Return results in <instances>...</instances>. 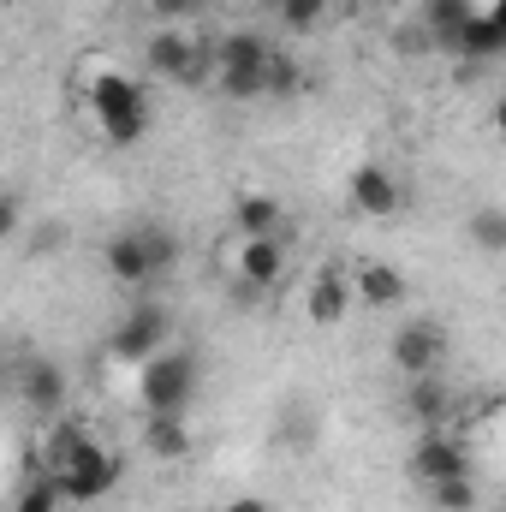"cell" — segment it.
I'll use <instances>...</instances> for the list:
<instances>
[{
    "label": "cell",
    "instance_id": "obj_1",
    "mask_svg": "<svg viewBox=\"0 0 506 512\" xmlns=\"http://www.w3.org/2000/svg\"><path fill=\"white\" fill-rule=\"evenodd\" d=\"M114 477H120V465L84 435V429H60L54 435V495H66V501H96V495H108L114 489Z\"/></svg>",
    "mask_w": 506,
    "mask_h": 512
},
{
    "label": "cell",
    "instance_id": "obj_2",
    "mask_svg": "<svg viewBox=\"0 0 506 512\" xmlns=\"http://www.w3.org/2000/svg\"><path fill=\"white\" fill-rule=\"evenodd\" d=\"M191 393H197V352H185V346H161L155 358H143V376H137V399H143V411L149 417H179L185 405H191Z\"/></svg>",
    "mask_w": 506,
    "mask_h": 512
},
{
    "label": "cell",
    "instance_id": "obj_3",
    "mask_svg": "<svg viewBox=\"0 0 506 512\" xmlns=\"http://www.w3.org/2000/svg\"><path fill=\"white\" fill-rule=\"evenodd\" d=\"M90 108L108 131V143H137L143 126H149V102H143V90L126 72H96L90 78Z\"/></svg>",
    "mask_w": 506,
    "mask_h": 512
},
{
    "label": "cell",
    "instance_id": "obj_4",
    "mask_svg": "<svg viewBox=\"0 0 506 512\" xmlns=\"http://www.w3.org/2000/svg\"><path fill=\"white\" fill-rule=\"evenodd\" d=\"M262 66H268V42H262L256 30H233V36H221V48H215L221 96H233V102H256V96H268V90H262Z\"/></svg>",
    "mask_w": 506,
    "mask_h": 512
},
{
    "label": "cell",
    "instance_id": "obj_5",
    "mask_svg": "<svg viewBox=\"0 0 506 512\" xmlns=\"http://www.w3.org/2000/svg\"><path fill=\"white\" fill-rule=\"evenodd\" d=\"M143 60H149L155 78H173V84H203V72H209V54H203L179 24H161V30L143 42Z\"/></svg>",
    "mask_w": 506,
    "mask_h": 512
},
{
    "label": "cell",
    "instance_id": "obj_6",
    "mask_svg": "<svg viewBox=\"0 0 506 512\" xmlns=\"http://www.w3.org/2000/svg\"><path fill=\"white\" fill-rule=\"evenodd\" d=\"M167 334H173V322H167L161 304H131L126 322H120L114 340H108V352L126 358V364H143V358H155V352L167 346Z\"/></svg>",
    "mask_w": 506,
    "mask_h": 512
},
{
    "label": "cell",
    "instance_id": "obj_7",
    "mask_svg": "<svg viewBox=\"0 0 506 512\" xmlns=\"http://www.w3.org/2000/svg\"><path fill=\"white\" fill-rule=\"evenodd\" d=\"M411 477H423V483L471 477V447H465L459 435H441V429H429V435L411 447Z\"/></svg>",
    "mask_w": 506,
    "mask_h": 512
},
{
    "label": "cell",
    "instance_id": "obj_8",
    "mask_svg": "<svg viewBox=\"0 0 506 512\" xmlns=\"http://www.w3.org/2000/svg\"><path fill=\"white\" fill-rule=\"evenodd\" d=\"M441 352H447V334L435 322H405L393 334V370L399 376H429L441 364Z\"/></svg>",
    "mask_w": 506,
    "mask_h": 512
},
{
    "label": "cell",
    "instance_id": "obj_9",
    "mask_svg": "<svg viewBox=\"0 0 506 512\" xmlns=\"http://www.w3.org/2000/svg\"><path fill=\"white\" fill-rule=\"evenodd\" d=\"M352 203H358V215H376V221L399 215V185H393V173L376 167V161H364V167L352 173Z\"/></svg>",
    "mask_w": 506,
    "mask_h": 512
},
{
    "label": "cell",
    "instance_id": "obj_10",
    "mask_svg": "<svg viewBox=\"0 0 506 512\" xmlns=\"http://www.w3.org/2000/svg\"><path fill=\"white\" fill-rule=\"evenodd\" d=\"M352 292L370 304V310H399L405 304V274L399 268H387V262H358V274H352Z\"/></svg>",
    "mask_w": 506,
    "mask_h": 512
},
{
    "label": "cell",
    "instance_id": "obj_11",
    "mask_svg": "<svg viewBox=\"0 0 506 512\" xmlns=\"http://www.w3.org/2000/svg\"><path fill=\"white\" fill-rule=\"evenodd\" d=\"M501 48H506V18H495V12H471L453 36V54H465V60H495Z\"/></svg>",
    "mask_w": 506,
    "mask_h": 512
},
{
    "label": "cell",
    "instance_id": "obj_12",
    "mask_svg": "<svg viewBox=\"0 0 506 512\" xmlns=\"http://www.w3.org/2000/svg\"><path fill=\"white\" fill-rule=\"evenodd\" d=\"M18 387H24V405H30V411H60V405H66V370H60L54 358H30Z\"/></svg>",
    "mask_w": 506,
    "mask_h": 512
},
{
    "label": "cell",
    "instance_id": "obj_13",
    "mask_svg": "<svg viewBox=\"0 0 506 512\" xmlns=\"http://www.w3.org/2000/svg\"><path fill=\"white\" fill-rule=\"evenodd\" d=\"M102 256H108V274H114L120 286H143V280H155L149 251H143V233H114Z\"/></svg>",
    "mask_w": 506,
    "mask_h": 512
},
{
    "label": "cell",
    "instance_id": "obj_14",
    "mask_svg": "<svg viewBox=\"0 0 506 512\" xmlns=\"http://www.w3.org/2000/svg\"><path fill=\"white\" fill-rule=\"evenodd\" d=\"M405 411L417 423H447L453 417V393L435 382V370L429 376H405Z\"/></svg>",
    "mask_w": 506,
    "mask_h": 512
},
{
    "label": "cell",
    "instance_id": "obj_15",
    "mask_svg": "<svg viewBox=\"0 0 506 512\" xmlns=\"http://www.w3.org/2000/svg\"><path fill=\"white\" fill-rule=\"evenodd\" d=\"M346 304H352V286H346L334 268H328V274H316V280H310V292H304V310H310V322H322V328H328V322H340V316H346Z\"/></svg>",
    "mask_w": 506,
    "mask_h": 512
},
{
    "label": "cell",
    "instance_id": "obj_16",
    "mask_svg": "<svg viewBox=\"0 0 506 512\" xmlns=\"http://www.w3.org/2000/svg\"><path fill=\"white\" fill-rule=\"evenodd\" d=\"M280 268H286V245H280V233H268V239H245V251H239V274H245V280L274 286Z\"/></svg>",
    "mask_w": 506,
    "mask_h": 512
},
{
    "label": "cell",
    "instance_id": "obj_17",
    "mask_svg": "<svg viewBox=\"0 0 506 512\" xmlns=\"http://www.w3.org/2000/svg\"><path fill=\"white\" fill-rule=\"evenodd\" d=\"M471 12H477L471 0H423V36H429V42H441V48H453L459 24H465Z\"/></svg>",
    "mask_w": 506,
    "mask_h": 512
},
{
    "label": "cell",
    "instance_id": "obj_18",
    "mask_svg": "<svg viewBox=\"0 0 506 512\" xmlns=\"http://www.w3.org/2000/svg\"><path fill=\"white\" fill-rule=\"evenodd\" d=\"M143 447H149V459H179V453L191 447V429H185V417H149V429H143Z\"/></svg>",
    "mask_w": 506,
    "mask_h": 512
},
{
    "label": "cell",
    "instance_id": "obj_19",
    "mask_svg": "<svg viewBox=\"0 0 506 512\" xmlns=\"http://www.w3.org/2000/svg\"><path fill=\"white\" fill-rule=\"evenodd\" d=\"M233 221L245 227V239H268V233H280V221H286V209H280L274 197H239V209H233Z\"/></svg>",
    "mask_w": 506,
    "mask_h": 512
},
{
    "label": "cell",
    "instance_id": "obj_20",
    "mask_svg": "<svg viewBox=\"0 0 506 512\" xmlns=\"http://www.w3.org/2000/svg\"><path fill=\"white\" fill-rule=\"evenodd\" d=\"M471 239L483 256H501L506 251V209H477L471 215Z\"/></svg>",
    "mask_w": 506,
    "mask_h": 512
},
{
    "label": "cell",
    "instance_id": "obj_21",
    "mask_svg": "<svg viewBox=\"0 0 506 512\" xmlns=\"http://www.w3.org/2000/svg\"><path fill=\"white\" fill-rule=\"evenodd\" d=\"M298 84H304L298 60H292V54H274V48H268V66H262V90H268V96H292Z\"/></svg>",
    "mask_w": 506,
    "mask_h": 512
},
{
    "label": "cell",
    "instance_id": "obj_22",
    "mask_svg": "<svg viewBox=\"0 0 506 512\" xmlns=\"http://www.w3.org/2000/svg\"><path fill=\"white\" fill-rule=\"evenodd\" d=\"M435 507L441 512H477V483L471 477H447V483H429Z\"/></svg>",
    "mask_w": 506,
    "mask_h": 512
},
{
    "label": "cell",
    "instance_id": "obj_23",
    "mask_svg": "<svg viewBox=\"0 0 506 512\" xmlns=\"http://www.w3.org/2000/svg\"><path fill=\"white\" fill-rule=\"evenodd\" d=\"M143 251H149V268L161 274V268H173V262H179V239H173V233H161V227H149V233H143Z\"/></svg>",
    "mask_w": 506,
    "mask_h": 512
},
{
    "label": "cell",
    "instance_id": "obj_24",
    "mask_svg": "<svg viewBox=\"0 0 506 512\" xmlns=\"http://www.w3.org/2000/svg\"><path fill=\"white\" fill-rule=\"evenodd\" d=\"M322 6H328V0H280V12H286L292 30H316V24H322Z\"/></svg>",
    "mask_w": 506,
    "mask_h": 512
},
{
    "label": "cell",
    "instance_id": "obj_25",
    "mask_svg": "<svg viewBox=\"0 0 506 512\" xmlns=\"http://www.w3.org/2000/svg\"><path fill=\"white\" fill-rule=\"evenodd\" d=\"M18 227H24V203H18V191H0V245H6Z\"/></svg>",
    "mask_w": 506,
    "mask_h": 512
},
{
    "label": "cell",
    "instance_id": "obj_26",
    "mask_svg": "<svg viewBox=\"0 0 506 512\" xmlns=\"http://www.w3.org/2000/svg\"><path fill=\"white\" fill-rule=\"evenodd\" d=\"M149 12H155L161 24H179V18H191V12H197V0H149Z\"/></svg>",
    "mask_w": 506,
    "mask_h": 512
},
{
    "label": "cell",
    "instance_id": "obj_27",
    "mask_svg": "<svg viewBox=\"0 0 506 512\" xmlns=\"http://www.w3.org/2000/svg\"><path fill=\"white\" fill-rule=\"evenodd\" d=\"M54 501H60V495H54V483H36V489H30L12 512H54Z\"/></svg>",
    "mask_w": 506,
    "mask_h": 512
},
{
    "label": "cell",
    "instance_id": "obj_28",
    "mask_svg": "<svg viewBox=\"0 0 506 512\" xmlns=\"http://www.w3.org/2000/svg\"><path fill=\"white\" fill-rule=\"evenodd\" d=\"M221 512H274V507H268L262 495H239V501H227Z\"/></svg>",
    "mask_w": 506,
    "mask_h": 512
},
{
    "label": "cell",
    "instance_id": "obj_29",
    "mask_svg": "<svg viewBox=\"0 0 506 512\" xmlns=\"http://www.w3.org/2000/svg\"><path fill=\"white\" fill-rule=\"evenodd\" d=\"M60 239H66V233H60V227H42V233H36V239H30V256H36V251H54V245H60Z\"/></svg>",
    "mask_w": 506,
    "mask_h": 512
}]
</instances>
